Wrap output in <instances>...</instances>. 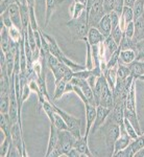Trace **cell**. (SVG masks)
Segmentation results:
<instances>
[{
  "instance_id": "cell-1",
  "label": "cell",
  "mask_w": 144,
  "mask_h": 157,
  "mask_svg": "<svg viewBox=\"0 0 144 157\" xmlns=\"http://www.w3.org/2000/svg\"><path fill=\"white\" fill-rule=\"evenodd\" d=\"M99 130L102 132L105 147H107V150L109 151V155L112 156L113 151H114L115 141L117 140V138L120 135V126L111 117V115H109L107 121L99 128Z\"/></svg>"
},
{
  "instance_id": "cell-2",
  "label": "cell",
  "mask_w": 144,
  "mask_h": 157,
  "mask_svg": "<svg viewBox=\"0 0 144 157\" xmlns=\"http://www.w3.org/2000/svg\"><path fill=\"white\" fill-rule=\"evenodd\" d=\"M77 137L69 130L59 131V140L49 157L66 156V154L74 147Z\"/></svg>"
},
{
  "instance_id": "cell-3",
  "label": "cell",
  "mask_w": 144,
  "mask_h": 157,
  "mask_svg": "<svg viewBox=\"0 0 144 157\" xmlns=\"http://www.w3.org/2000/svg\"><path fill=\"white\" fill-rule=\"evenodd\" d=\"M66 25L70 30L73 41H79V40L83 41L84 38L87 37L88 30L90 29L87 12H85L79 18L70 19L66 23Z\"/></svg>"
},
{
  "instance_id": "cell-4",
  "label": "cell",
  "mask_w": 144,
  "mask_h": 157,
  "mask_svg": "<svg viewBox=\"0 0 144 157\" xmlns=\"http://www.w3.org/2000/svg\"><path fill=\"white\" fill-rule=\"evenodd\" d=\"M52 106H54V110L57 111V112L59 113V114L62 116L63 118H64L65 121H66V124H67V126H68V130L71 131V132L74 134V135L76 136L77 138H79L80 136H83L82 134H80L82 121H80L79 118H77V117H75V116L69 114V113L66 112L65 110H63V109H61L60 107L55 106L54 103H52Z\"/></svg>"
},
{
  "instance_id": "cell-5",
  "label": "cell",
  "mask_w": 144,
  "mask_h": 157,
  "mask_svg": "<svg viewBox=\"0 0 144 157\" xmlns=\"http://www.w3.org/2000/svg\"><path fill=\"white\" fill-rule=\"evenodd\" d=\"M112 109L103 107V106H97V110H96V117L95 121L93 123V126L91 128V133H95L97 130H99V128L105 124V121H107V118L110 115Z\"/></svg>"
},
{
  "instance_id": "cell-6",
  "label": "cell",
  "mask_w": 144,
  "mask_h": 157,
  "mask_svg": "<svg viewBox=\"0 0 144 157\" xmlns=\"http://www.w3.org/2000/svg\"><path fill=\"white\" fill-rule=\"evenodd\" d=\"M85 110H86V131L84 136L86 138H89V135L91 133V128H92L93 123H94L96 117L97 106L91 105V104H86Z\"/></svg>"
},
{
  "instance_id": "cell-7",
  "label": "cell",
  "mask_w": 144,
  "mask_h": 157,
  "mask_svg": "<svg viewBox=\"0 0 144 157\" xmlns=\"http://www.w3.org/2000/svg\"><path fill=\"white\" fill-rule=\"evenodd\" d=\"M133 139L131 138V136L128 135L127 132L125 131L124 126H120V135L119 137L117 138V140L115 141V145H114V151H113V155L114 156L117 152H119L121 150H123L124 148H126L131 143H132Z\"/></svg>"
},
{
  "instance_id": "cell-8",
  "label": "cell",
  "mask_w": 144,
  "mask_h": 157,
  "mask_svg": "<svg viewBox=\"0 0 144 157\" xmlns=\"http://www.w3.org/2000/svg\"><path fill=\"white\" fill-rule=\"evenodd\" d=\"M99 105L103 106V107L110 108V109H113V107H114V97H113V91L110 88V86H109L108 82L105 83V87H103Z\"/></svg>"
},
{
  "instance_id": "cell-9",
  "label": "cell",
  "mask_w": 144,
  "mask_h": 157,
  "mask_svg": "<svg viewBox=\"0 0 144 157\" xmlns=\"http://www.w3.org/2000/svg\"><path fill=\"white\" fill-rule=\"evenodd\" d=\"M65 0H46V11H45V27L48 26L54 13L57 11V7L62 6Z\"/></svg>"
},
{
  "instance_id": "cell-10",
  "label": "cell",
  "mask_w": 144,
  "mask_h": 157,
  "mask_svg": "<svg viewBox=\"0 0 144 157\" xmlns=\"http://www.w3.org/2000/svg\"><path fill=\"white\" fill-rule=\"evenodd\" d=\"M59 140V130L55 128L54 124H50V130H49V138H48V144H47V150L45 153V156L49 157L51 152L54 151Z\"/></svg>"
},
{
  "instance_id": "cell-11",
  "label": "cell",
  "mask_w": 144,
  "mask_h": 157,
  "mask_svg": "<svg viewBox=\"0 0 144 157\" xmlns=\"http://www.w3.org/2000/svg\"><path fill=\"white\" fill-rule=\"evenodd\" d=\"M125 109L128 111L137 113V108H136V80H134L132 83L128 93L125 98Z\"/></svg>"
},
{
  "instance_id": "cell-12",
  "label": "cell",
  "mask_w": 144,
  "mask_h": 157,
  "mask_svg": "<svg viewBox=\"0 0 144 157\" xmlns=\"http://www.w3.org/2000/svg\"><path fill=\"white\" fill-rule=\"evenodd\" d=\"M6 11H7V13H9V17H11L13 25H15V26H17L18 29L23 30L22 22H21V15H20V6L19 4H17V3L12 4V6H9Z\"/></svg>"
},
{
  "instance_id": "cell-13",
  "label": "cell",
  "mask_w": 144,
  "mask_h": 157,
  "mask_svg": "<svg viewBox=\"0 0 144 157\" xmlns=\"http://www.w3.org/2000/svg\"><path fill=\"white\" fill-rule=\"evenodd\" d=\"M96 27L99 29V32L103 35L105 38H108L109 36H111V32H112V21H111L110 14H105V16L100 19V21L98 22Z\"/></svg>"
},
{
  "instance_id": "cell-14",
  "label": "cell",
  "mask_w": 144,
  "mask_h": 157,
  "mask_svg": "<svg viewBox=\"0 0 144 157\" xmlns=\"http://www.w3.org/2000/svg\"><path fill=\"white\" fill-rule=\"evenodd\" d=\"M13 125H14V123H13L9 113H6V114L4 113H0V129H1L4 137L11 136Z\"/></svg>"
},
{
  "instance_id": "cell-15",
  "label": "cell",
  "mask_w": 144,
  "mask_h": 157,
  "mask_svg": "<svg viewBox=\"0 0 144 157\" xmlns=\"http://www.w3.org/2000/svg\"><path fill=\"white\" fill-rule=\"evenodd\" d=\"M74 148L82 154L83 157H91L93 156V154L91 153V150L89 148V145H88V138H86L84 135L80 136L79 138L76 139L75 141Z\"/></svg>"
},
{
  "instance_id": "cell-16",
  "label": "cell",
  "mask_w": 144,
  "mask_h": 157,
  "mask_svg": "<svg viewBox=\"0 0 144 157\" xmlns=\"http://www.w3.org/2000/svg\"><path fill=\"white\" fill-rule=\"evenodd\" d=\"M87 39L88 42L93 46V45H99L100 43L105 41V38L103 37V35L99 32L97 27H90L88 30Z\"/></svg>"
},
{
  "instance_id": "cell-17",
  "label": "cell",
  "mask_w": 144,
  "mask_h": 157,
  "mask_svg": "<svg viewBox=\"0 0 144 157\" xmlns=\"http://www.w3.org/2000/svg\"><path fill=\"white\" fill-rule=\"evenodd\" d=\"M135 23V36L133 38L134 42H139L144 40V14L139 18L134 20Z\"/></svg>"
},
{
  "instance_id": "cell-18",
  "label": "cell",
  "mask_w": 144,
  "mask_h": 157,
  "mask_svg": "<svg viewBox=\"0 0 144 157\" xmlns=\"http://www.w3.org/2000/svg\"><path fill=\"white\" fill-rule=\"evenodd\" d=\"M128 67H130L131 70V75L135 80H138L140 75H144V61L135 60L131 64H128Z\"/></svg>"
},
{
  "instance_id": "cell-19",
  "label": "cell",
  "mask_w": 144,
  "mask_h": 157,
  "mask_svg": "<svg viewBox=\"0 0 144 157\" xmlns=\"http://www.w3.org/2000/svg\"><path fill=\"white\" fill-rule=\"evenodd\" d=\"M12 39L9 34V29L4 25H1V50L4 52H9L12 47Z\"/></svg>"
},
{
  "instance_id": "cell-20",
  "label": "cell",
  "mask_w": 144,
  "mask_h": 157,
  "mask_svg": "<svg viewBox=\"0 0 144 157\" xmlns=\"http://www.w3.org/2000/svg\"><path fill=\"white\" fill-rule=\"evenodd\" d=\"M103 46H105V60L108 61L109 58L118 49L119 45L114 41V39H113L112 37L109 36L108 38H105V41H103Z\"/></svg>"
},
{
  "instance_id": "cell-21",
  "label": "cell",
  "mask_w": 144,
  "mask_h": 157,
  "mask_svg": "<svg viewBox=\"0 0 144 157\" xmlns=\"http://www.w3.org/2000/svg\"><path fill=\"white\" fill-rule=\"evenodd\" d=\"M86 12V4L82 2L73 1L71 7H70V14L71 19H77Z\"/></svg>"
},
{
  "instance_id": "cell-22",
  "label": "cell",
  "mask_w": 144,
  "mask_h": 157,
  "mask_svg": "<svg viewBox=\"0 0 144 157\" xmlns=\"http://www.w3.org/2000/svg\"><path fill=\"white\" fill-rule=\"evenodd\" d=\"M136 60V52L134 49H121L119 62L123 63V64H131L132 62Z\"/></svg>"
},
{
  "instance_id": "cell-23",
  "label": "cell",
  "mask_w": 144,
  "mask_h": 157,
  "mask_svg": "<svg viewBox=\"0 0 144 157\" xmlns=\"http://www.w3.org/2000/svg\"><path fill=\"white\" fill-rule=\"evenodd\" d=\"M20 15H21V22L23 32L28 29V26L30 25V15H29V9L27 6H20Z\"/></svg>"
},
{
  "instance_id": "cell-24",
  "label": "cell",
  "mask_w": 144,
  "mask_h": 157,
  "mask_svg": "<svg viewBox=\"0 0 144 157\" xmlns=\"http://www.w3.org/2000/svg\"><path fill=\"white\" fill-rule=\"evenodd\" d=\"M86 43V46H87V54H86V69L92 70L94 68V61H93V55H92V46L89 42H88L87 37L84 38L83 40Z\"/></svg>"
},
{
  "instance_id": "cell-25",
  "label": "cell",
  "mask_w": 144,
  "mask_h": 157,
  "mask_svg": "<svg viewBox=\"0 0 144 157\" xmlns=\"http://www.w3.org/2000/svg\"><path fill=\"white\" fill-rule=\"evenodd\" d=\"M9 37H11L12 41L15 43H20L24 38L23 30L18 29V27L15 26V25H13V26H11L9 29Z\"/></svg>"
},
{
  "instance_id": "cell-26",
  "label": "cell",
  "mask_w": 144,
  "mask_h": 157,
  "mask_svg": "<svg viewBox=\"0 0 144 157\" xmlns=\"http://www.w3.org/2000/svg\"><path fill=\"white\" fill-rule=\"evenodd\" d=\"M68 69H69V67L62 62H61L57 67H54V69H51V72L54 73V75L55 83L60 82L61 80H63V77H64L65 72H66Z\"/></svg>"
},
{
  "instance_id": "cell-27",
  "label": "cell",
  "mask_w": 144,
  "mask_h": 157,
  "mask_svg": "<svg viewBox=\"0 0 144 157\" xmlns=\"http://www.w3.org/2000/svg\"><path fill=\"white\" fill-rule=\"evenodd\" d=\"M66 82H64L63 80H61L60 82L55 83V89H54V97H52V100L54 101H57L60 100L63 95L65 94V89H66Z\"/></svg>"
},
{
  "instance_id": "cell-28",
  "label": "cell",
  "mask_w": 144,
  "mask_h": 157,
  "mask_svg": "<svg viewBox=\"0 0 144 157\" xmlns=\"http://www.w3.org/2000/svg\"><path fill=\"white\" fill-rule=\"evenodd\" d=\"M41 107H42L43 110H44L45 114L47 115V117H48V120H49L50 124H52V123H54V118L55 111H54V106H52L51 101H45V102L42 104Z\"/></svg>"
},
{
  "instance_id": "cell-29",
  "label": "cell",
  "mask_w": 144,
  "mask_h": 157,
  "mask_svg": "<svg viewBox=\"0 0 144 157\" xmlns=\"http://www.w3.org/2000/svg\"><path fill=\"white\" fill-rule=\"evenodd\" d=\"M131 75V70L128 65L123 64V63H118V69H117V78L120 80H125Z\"/></svg>"
},
{
  "instance_id": "cell-30",
  "label": "cell",
  "mask_w": 144,
  "mask_h": 157,
  "mask_svg": "<svg viewBox=\"0 0 144 157\" xmlns=\"http://www.w3.org/2000/svg\"><path fill=\"white\" fill-rule=\"evenodd\" d=\"M130 147L132 148V150L134 152V155H135L136 152H138L139 150H141L142 148H144V133H142L141 135H139L136 139H133L132 143L130 144Z\"/></svg>"
},
{
  "instance_id": "cell-31",
  "label": "cell",
  "mask_w": 144,
  "mask_h": 157,
  "mask_svg": "<svg viewBox=\"0 0 144 157\" xmlns=\"http://www.w3.org/2000/svg\"><path fill=\"white\" fill-rule=\"evenodd\" d=\"M120 52H121V47L119 46L118 49L109 58V60L107 61V69H111V68L115 67L118 65L119 63V57H120Z\"/></svg>"
},
{
  "instance_id": "cell-32",
  "label": "cell",
  "mask_w": 144,
  "mask_h": 157,
  "mask_svg": "<svg viewBox=\"0 0 144 157\" xmlns=\"http://www.w3.org/2000/svg\"><path fill=\"white\" fill-rule=\"evenodd\" d=\"M52 124H54V125L55 126V128H57L59 131L68 130V126H67L66 121H64V118H63L62 116L57 112V111H55V113H54V123Z\"/></svg>"
},
{
  "instance_id": "cell-33",
  "label": "cell",
  "mask_w": 144,
  "mask_h": 157,
  "mask_svg": "<svg viewBox=\"0 0 144 157\" xmlns=\"http://www.w3.org/2000/svg\"><path fill=\"white\" fill-rule=\"evenodd\" d=\"M12 145V137L11 136H6L4 137L3 141L1 143V146H0V157H6L7 153L9 151V148H11Z\"/></svg>"
},
{
  "instance_id": "cell-34",
  "label": "cell",
  "mask_w": 144,
  "mask_h": 157,
  "mask_svg": "<svg viewBox=\"0 0 144 157\" xmlns=\"http://www.w3.org/2000/svg\"><path fill=\"white\" fill-rule=\"evenodd\" d=\"M133 49L136 52V60L144 61V40L143 41L135 42Z\"/></svg>"
},
{
  "instance_id": "cell-35",
  "label": "cell",
  "mask_w": 144,
  "mask_h": 157,
  "mask_svg": "<svg viewBox=\"0 0 144 157\" xmlns=\"http://www.w3.org/2000/svg\"><path fill=\"white\" fill-rule=\"evenodd\" d=\"M123 126H124L125 131L127 132V134L131 136V138L132 139H136L139 136V134H138L137 131H136L135 127H134L132 124H131V121L125 117H124V121H123Z\"/></svg>"
},
{
  "instance_id": "cell-36",
  "label": "cell",
  "mask_w": 144,
  "mask_h": 157,
  "mask_svg": "<svg viewBox=\"0 0 144 157\" xmlns=\"http://www.w3.org/2000/svg\"><path fill=\"white\" fill-rule=\"evenodd\" d=\"M9 106H11V101H9V95H2L0 97V113H9Z\"/></svg>"
},
{
  "instance_id": "cell-37",
  "label": "cell",
  "mask_w": 144,
  "mask_h": 157,
  "mask_svg": "<svg viewBox=\"0 0 144 157\" xmlns=\"http://www.w3.org/2000/svg\"><path fill=\"white\" fill-rule=\"evenodd\" d=\"M111 37L114 39V41L117 43L118 45H120L121 41H122V38H123V30L121 29V27L119 25L112 29V32H111Z\"/></svg>"
},
{
  "instance_id": "cell-38",
  "label": "cell",
  "mask_w": 144,
  "mask_h": 157,
  "mask_svg": "<svg viewBox=\"0 0 144 157\" xmlns=\"http://www.w3.org/2000/svg\"><path fill=\"white\" fill-rule=\"evenodd\" d=\"M123 36L128 38V39H133L134 38V36H135V23H134V21L126 24L125 29L123 30Z\"/></svg>"
},
{
  "instance_id": "cell-39",
  "label": "cell",
  "mask_w": 144,
  "mask_h": 157,
  "mask_svg": "<svg viewBox=\"0 0 144 157\" xmlns=\"http://www.w3.org/2000/svg\"><path fill=\"white\" fill-rule=\"evenodd\" d=\"M116 1H117V0H103L102 6H103V10H105V14H110L111 12L114 11Z\"/></svg>"
},
{
  "instance_id": "cell-40",
  "label": "cell",
  "mask_w": 144,
  "mask_h": 157,
  "mask_svg": "<svg viewBox=\"0 0 144 157\" xmlns=\"http://www.w3.org/2000/svg\"><path fill=\"white\" fill-rule=\"evenodd\" d=\"M15 3H17L20 6L19 0H2L1 3H0V14L3 13V12H6V10L12 6V4H15Z\"/></svg>"
},
{
  "instance_id": "cell-41",
  "label": "cell",
  "mask_w": 144,
  "mask_h": 157,
  "mask_svg": "<svg viewBox=\"0 0 144 157\" xmlns=\"http://www.w3.org/2000/svg\"><path fill=\"white\" fill-rule=\"evenodd\" d=\"M0 15H1V25H4V26H6L7 29H9L11 26H13V22H12L11 17H9L7 11L1 13Z\"/></svg>"
},
{
  "instance_id": "cell-42",
  "label": "cell",
  "mask_w": 144,
  "mask_h": 157,
  "mask_svg": "<svg viewBox=\"0 0 144 157\" xmlns=\"http://www.w3.org/2000/svg\"><path fill=\"white\" fill-rule=\"evenodd\" d=\"M114 156H116V157H134V152L132 150V148L130 147V145H128L126 148L123 149V150L117 152Z\"/></svg>"
},
{
  "instance_id": "cell-43",
  "label": "cell",
  "mask_w": 144,
  "mask_h": 157,
  "mask_svg": "<svg viewBox=\"0 0 144 157\" xmlns=\"http://www.w3.org/2000/svg\"><path fill=\"white\" fill-rule=\"evenodd\" d=\"M91 75H92V71L89 70V69H83V70H79V71H74V72H73V77L84 78V80H87V78H89Z\"/></svg>"
},
{
  "instance_id": "cell-44",
  "label": "cell",
  "mask_w": 144,
  "mask_h": 157,
  "mask_svg": "<svg viewBox=\"0 0 144 157\" xmlns=\"http://www.w3.org/2000/svg\"><path fill=\"white\" fill-rule=\"evenodd\" d=\"M6 157H22V153L20 152L18 147L13 144V141H12L11 148H9V153H7Z\"/></svg>"
},
{
  "instance_id": "cell-45",
  "label": "cell",
  "mask_w": 144,
  "mask_h": 157,
  "mask_svg": "<svg viewBox=\"0 0 144 157\" xmlns=\"http://www.w3.org/2000/svg\"><path fill=\"white\" fill-rule=\"evenodd\" d=\"M124 0H117L116 1V4H115V9H114V12L117 13L118 15L121 17V14H122V11L124 9Z\"/></svg>"
},
{
  "instance_id": "cell-46",
  "label": "cell",
  "mask_w": 144,
  "mask_h": 157,
  "mask_svg": "<svg viewBox=\"0 0 144 157\" xmlns=\"http://www.w3.org/2000/svg\"><path fill=\"white\" fill-rule=\"evenodd\" d=\"M66 156H69V157H83L82 154H80L79 152H78L76 149L74 148V147H73L71 150L68 152V153L66 154Z\"/></svg>"
},
{
  "instance_id": "cell-47",
  "label": "cell",
  "mask_w": 144,
  "mask_h": 157,
  "mask_svg": "<svg viewBox=\"0 0 144 157\" xmlns=\"http://www.w3.org/2000/svg\"><path fill=\"white\" fill-rule=\"evenodd\" d=\"M65 92L68 93V92H73V84L71 82L67 83L66 84V89H65Z\"/></svg>"
},
{
  "instance_id": "cell-48",
  "label": "cell",
  "mask_w": 144,
  "mask_h": 157,
  "mask_svg": "<svg viewBox=\"0 0 144 157\" xmlns=\"http://www.w3.org/2000/svg\"><path fill=\"white\" fill-rule=\"evenodd\" d=\"M135 3H136V0H124V6H125L134 7Z\"/></svg>"
},
{
  "instance_id": "cell-49",
  "label": "cell",
  "mask_w": 144,
  "mask_h": 157,
  "mask_svg": "<svg viewBox=\"0 0 144 157\" xmlns=\"http://www.w3.org/2000/svg\"><path fill=\"white\" fill-rule=\"evenodd\" d=\"M134 157H144V148H142L141 150H139L138 152H136Z\"/></svg>"
},
{
  "instance_id": "cell-50",
  "label": "cell",
  "mask_w": 144,
  "mask_h": 157,
  "mask_svg": "<svg viewBox=\"0 0 144 157\" xmlns=\"http://www.w3.org/2000/svg\"><path fill=\"white\" fill-rule=\"evenodd\" d=\"M138 80H140V81H143V82H144V75H140V77L138 78Z\"/></svg>"
},
{
  "instance_id": "cell-51",
  "label": "cell",
  "mask_w": 144,
  "mask_h": 157,
  "mask_svg": "<svg viewBox=\"0 0 144 157\" xmlns=\"http://www.w3.org/2000/svg\"><path fill=\"white\" fill-rule=\"evenodd\" d=\"M86 1H87V0H86Z\"/></svg>"
},
{
  "instance_id": "cell-52",
  "label": "cell",
  "mask_w": 144,
  "mask_h": 157,
  "mask_svg": "<svg viewBox=\"0 0 144 157\" xmlns=\"http://www.w3.org/2000/svg\"><path fill=\"white\" fill-rule=\"evenodd\" d=\"M1 1H2V0H1Z\"/></svg>"
}]
</instances>
